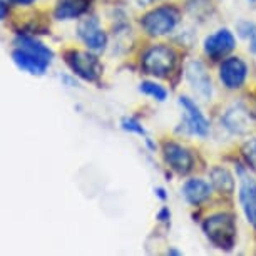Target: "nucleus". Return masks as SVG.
I'll return each instance as SVG.
<instances>
[{
  "label": "nucleus",
  "instance_id": "obj_20",
  "mask_svg": "<svg viewBox=\"0 0 256 256\" xmlns=\"http://www.w3.org/2000/svg\"><path fill=\"white\" fill-rule=\"evenodd\" d=\"M243 154L246 158V162H248L253 169H256V138L250 139V141L244 144Z\"/></svg>",
  "mask_w": 256,
  "mask_h": 256
},
{
  "label": "nucleus",
  "instance_id": "obj_11",
  "mask_svg": "<svg viewBox=\"0 0 256 256\" xmlns=\"http://www.w3.org/2000/svg\"><path fill=\"white\" fill-rule=\"evenodd\" d=\"M164 154V161L172 171H176L178 174H186L192 169V154L188 151L184 146L178 142H166L162 149Z\"/></svg>",
  "mask_w": 256,
  "mask_h": 256
},
{
  "label": "nucleus",
  "instance_id": "obj_2",
  "mask_svg": "<svg viewBox=\"0 0 256 256\" xmlns=\"http://www.w3.org/2000/svg\"><path fill=\"white\" fill-rule=\"evenodd\" d=\"M178 62V56L174 49L164 46V44H158L152 46L142 54L141 59V66L146 74L154 76V77H168L174 70Z\"/></svg>",
  "mask_w": 256,
  "mask_h": 256
},
{
  "label": "nucleus",
  "instance_id": "obj_14",
  "mask_svg": "<svg viewBox=\"0 0 256 256\" xmlns=\"http://www.w3.org/2000/svg\"><path fill=\"white\" fill-rule=\"evenodd\" d=\"M89 8V0H57L54 17L57 20H74L84 16Z\"/></svg>",
  "mask_w": 256,
  "mask_h": 256
},
{
  "label": "nucleus",
  "instance_id": "obj_8",
  "mask_svg": "<svg viewBox=\"0 0 256 256\" xmlns=\"http://www.w3.org/2000/svg\"><path fill=\"white\" fill-rule=\"evenodd\" d=\"M186 79L190 82L191 89L202 100H210L212 96V80L208 74L206 67L200 60H191L186 66Z\"/></svg>",
  "mask_w": 256,
  "mask_h": 256
},
{
  "label": "nucleus",
  "instance_id": "obj_24",
  "mask_svg": "<svg viewBox=\"0 0 256 256\" xmlns=\"http://www.w3.org/2000/svg\"><path fill=\"white\" fill-rule=\"evenodd\" d=\"M169 216H171V212H169L168 208H164V210H162L161 212H159V220H161V221L169 220Z\"/></svg>",
  "mask_w": 256,
  "mask_h": 256
},
{
  "label": "nucleus",
  "instance_id": "obj_16",
  "mask_svg": "<svg viewBox=\"0 0 256 256\" xmlns=\"http://www.w3.org/2000/svg\"><path fill=\"white\" fill-rule=\"evenodd\" d=\"M211 184L218 191L224 192V194H231L234 191V180L233 174L226 168H212L210 172Z\"/></svg>",
  "mask_w": 256,
  "mask_h": 256
},
{
  "label": "nucleus",
  "instance_id": "obj_23",
  "mask_svg": "<svg viewBox=\"0 0 256 256\" xmlns=\"http://www.w3.org/2000/svg\"><path fill=\"white\" fill-rule=\"evenodd\" d=\"M250 46H248V50L251 52V54H256V36L253 38H250Z\"/></svg>",
  "mask_w": 256,
  "mask_h": 256
},
{
  "label": "nucleus",
  "instance_id": "obj_12",
  "mask_svg": "<svg viewBox=\"0 0 256 256\" xmlns=\"http://www.w3.org/2000/svg\"><path fill=\"white\" fill-rule=\"evenodd\" d=\"M240 202L246 218L256 223V180L244 169H240Z\"/></svg>",
  "mask_w": 256,
  "mask_h": 256
},
{
  "label": "nucleus",
  "instance_id": "obj_3",
  "mask_svg": "<svg viewBox=\"0 0 256 256\" xmlns=\"http://www.w3.org/2000/svg\"><path fill=\"white\" fill-rule=\"evenodd\" d=\"M178 22H180V12H178L174 7L162 6V7L154 8L151 12H148L146 16L142 17L141 26L149 36L161 37L174 30Z\"/></svg>",
  "mask_w": 256,
  "mask_h": 256
},
{
  "label": "nucleus",
  "instance_id": "obj_7",
  "mask_svg": "<svg viewBox=\"0 0 256 256\" xmlns=\"http://www.w3.org/2000/svg\"><path fill=\"white\" fill-rule=\"evenodd\" d=\"M202 47H204L206 56H210L211 59H223L231 50H234L236 38L228 28H218L204 38Z\"/></svg>",
  "mask_w": 256,
  "mask_h": 256
},
{
  "label": "nucleus",
  "instance_id": "obj_1",
  "mask_svg": "<svg viewBox=\"0 0 256 256\" xmlns=\"http://www.w3.org/2000/svg\"><path fill=\"white\" fill-rule=\"evenodd\" d=\"M202 230L208 240L220 250H231L236 243V223L228 212H218L206 218Z\"/></svg>",
  "mask_w": 256,
  "mask_h": 256
},
{
  "label": "nucleus",
  "instance_id": "obj_9",
  "mask_svg": "<svg viewBox=\"0 0 256 256\" xmlns=\"http://www.w3.org/2000/svg\"><path fill=\"white\" fill-rule=\"evenodd\" d=\"M180 106L182 108V112H184V124L188 131L194 134V136L206 138L208 132H210V122L204 118V114L201 112V109L198 108V104L186 96H181Z\"/></svg>",
  "mask_w": 256,
  "mask_h": 256
},
{
  "label": "nucleus",
  "instance_id": "obj_13",
  "mask_svg": "<svg viewBox=\"0 0 256 256\" xmlns=\"http://www.w3.org/2000/svg\"><path fill=\"white\" fill-rule=\"evenodd\" d=\"M221 122L224 124V128L228 131L234 134H246L253 128V119L251 114L248 112V109L243 108L241 104L231 106L221 118Z\"/></svg>",
  "mask_w": 256,
  "mask_h": 256
},
{
  "label": "nucleus",
  "instance_id": "obj_22",
  "mask_svg": "<svg viewBox=\"0 0 256 256\" xmlns=\"http://www.w3.org/2000/svg\"><path fill=\"white\" fill-rule=\"evenodd\" d=\"M7 2L14 4V6H20V7H27V6H32L36 0H7Z\"/></svg>",
  "mask_w": 256,
  "mask_h": 256
},
{
  "label": "nucleus",
  "instance_id": "obj_6",
  "mask_svg": "<svg viewBox=\"0 0 256 256\" xmlns=\"http://www.w3.org/2000/svg\"><path fill=\"white\" fill-rule=\"evenodd\" d=\"M12 60L18 69L30 76H44L50 66V59L22 47H16L12 50Z\"/></svg>",
  "mask_w": 256,
  "mask_h": 256
},
{
  "label": "nucleus",
  "instance_id": "obj_4",
  "mask_svg": "<svg viewBox=\"0 0 256 256\" xmlns=\"http://www.w3.org/2000/svg\"><path fill=\"white\" fill-rule=\"evenodd\" d=\"M66 64L70 67V70L76 76H79L80 79L88 82H96L102 76V64L99 59L90 52L86 50H67L66 54Z\"/></svg>",
  "mask_w": 256,
  "mask_h": 256
},
{
  "label": "nucleus",
  "instance_id": "obj_17",
  "mask_svg": "<svg viewBox=\"0 0 256 256\" xmlns=\"http://www.w3.org/2000/svg\"><path fill=\"white\" fill-rule=\"evenodd\" d=\"M16 46L22 47V49L32 50V52H36V54H40V56H44L50 60H52V57H54V52H52L49 47L42 44L38 38L32 37V36H26V34H18L17 38H16Z\"/></svg>",
  "mask_w": 256,
  "mask_h": 256
},
{
  "label": "nucleus",
  "instance_id": "obj_21",
  "mask_svg": "<svg viewBox=\"0 0 256 256\" xmlns=\"http://www.w3.org/2000/svg\"><path fill=\"white\" fill-rule=\"evenodd\" d=\"M8 16V6L6 0H0V20H6Z\"/></svg>",
  "mask_w": 256,
  "mask_h": 256
},
{
  "label": "nucleus",
  "instance_id": "obj_15",
  "mask_svg": "<svg viewBox=\"0 0 256 256\" xmlns=\"http://www.w3.org/2000/svg\"><path fill=\"white\" fill-rule=\"evenodd\" d=\"M182 196L190 204H201L202 201H206L211 196V186L210 182L204 180L194 178V180H188L182 184Z\"/></svg>",
  "mask_w": 256,
  "mask_h": 256
},
{
  "label": "nucleus",
  "instance_id": "obj_18",
  "mask_svg": "<svg viewBox=\"0 0 256 256\" xmlns=\"http://www.w3.org/2000/svg\"><path fill=\"white\" fill-rule=\"evenodd\" d=\"M142 94L149 96V98L159 100V102H162V100H166L168 98V90L162 88V86L156 84V82H151V80H144L141 84V88H139Z\"/></svg>",
  "mask_w": 256,
  "mask_h": 256
},
{
  "label": "nucleus",
  "instance_id": "obj_19",
  "mask_svg": "<svg viewBox=\"0 0 256 256\" xmlns=\"http://www.w3.org/2000/svg\"><path fill=\"white\" fill-rule=\"evenodd\" d=\"M122 129L128 132H134V134H139V136H146V129L142 128V124L136 120L134 118H126L122 119Z\"/></svg>",
  "mask_w": 256,
  "mask_h": 256
},
{
  "label": "nucleus",
  "instance_id": "obj_5",
  "mask_svg": "<svg viewBox=\"0 0 256 256\" xmlns=\"http://www.w3.org/2000/svg\"><path fill=\"white\" fill-rule=\"evenodd\" d=\"M248 79V66L241 57H226L220 66V80L226 89L236 90Z\"/></svg>",
  "mask_w": 256,
  "mask_h": 256
},
{
  "label": "nucleus",
  "instance_id": "obj_10",
  "mask_svg": "<svg viewBox=\"0 0 256 256\" xmlns=\"http://www.w3.org/2000/svg\"><path fill=\"white\" fill-rule=\"evenodd\" d=\"M77 34H79L80 40L89 47V50L99 52L108 44V36L100 28V24L96 17H88L80 20L79 27H77Z\"/></svg>",
  "mask_w": 256,
  "mask_h": 256
}]
</instances>
